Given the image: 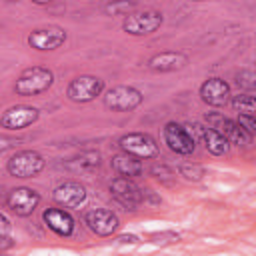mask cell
Returning <instances> with one entry per match:
<instances>
[{"instance_id": "6da1fadb", "label": "cell", "mask_w": 256, "mask_h": 256, "mask_svg": "<svg viewBox=\"0 0 256 256\" xmlns=\"http://www.w3.org/2000/svg\"><path fill=\"white\" fill-rule=\"evenodd\" d=\"M54 82V74L48 70V68H42V66H32V68H26L18 78H16V84H14V90L16 94L20 96H36L44 90H48Z\"/></svg>"}, {"instance_id": "7a4b0ae2", "label": "cell", "mask_w": 256, "mask_h": 256, "mask_svg": "<svg viewBox=\"0 0 256 256\" xmlns=\"http://www.w3.org/2000/svg\"><path fill=\"white\" fill-rule=\"evenodd\" d=\"M118 146L122 148V152L142 160V158H156L160 148L156 144V140L150 136V134H144V132H130V134H124L120 140H118Z\"/></svg>"}, {"instance_id": "3957f363", "label": "cell", "mask_w": 256, "mask_h": 256, "mask_svg": "<svg viewBox=\"0 0 256 256\" xmlns=\"http://www.w3.org/2000/svg\"><path fill=\"white\" fill-rule=\"evenodd\" d=\"M42 168H44V158L34 150L16 152L6 162V170L14 178H32L38 172H42Z\"/></svg>"}, {"instance_id": "277c9868", "label": "cell", "mask_w": 256, "mask_h": 256, "mask_svg": "<svg viewBox=\"0 0 256 256\" xmlns=\"http://www.w3.org/2000/svg\"><path fill=\"white\" fill-rule=\"evenodd\" d=\"M162 24V14L156 12V10H144V12H132V14H126L124 22H122V28L124 32L132 34V36H146V34H152L160 28Z\"/></svg>"}, {"instance_id": "5b68a950", "label": "cell", "mask_w": 256, "mask_h": 256, "mask_svg": "<svg viewBox=\"0 0 256 256\" xmlns=\"http://www.w3.org/2000/svg\"><path fill=\"white\" fill-rule=\"evenodd\" d=\"M140 102H142V92L134 86H114L104 96L106 108H110L114 112L134 110L136 106H140Z\"/></svg>"}, {"instance_id": "8992f818", "label": "cell", "mask_w": 256, "mask_h": 256, "mask_svg": "<svg viewBox=\"0 0 256 256\" xmlns=\"http://www.w3.org/2000/svg\"><path fill=\"white\" fill-rule=\"evenodd\" d=\"M162 136H164L166 146H168L172 152L180 154V156H190V154L194 152V148H196L192 134H190L184 126H180V124H176V122H168V124L164 126V130H162Z\"/></svg>"}, {"instance_id": "52a82bcc", "label": "cell", "mask_w": 256, "mask_h": 256, "mask_svg": "<svg viewBox=\"0 0 256 256\" xmlns=\"http://www.w3.org/2000/svg\"><path fill=\"white\" fill-rule=\"evenodd\" d=\"M104 90V82L98 76H78L68 84V98L72 102H90Z\"/></svg>"}, {"instance_id": "ba28073f", "label": "cell", "mask_w": 256, "mask_h": 256, "mask_svg": "<svg viewBox=\"0 0 256 256\" xmlns=\"http://www.w3.org/2000/svg\"><path fill=\"white\" fill-rule=\"evenodd\" d=\"M206 120L212 124L214 130H218L230 144H236V146H246L250 144V134L238 124V120H230V118H224V116H216V114H210L206 116Z\"/></svg>"}, {"instance_id": "9c48e42d", "label": "cell", "mask_w": 256, "mask_h": 256, "mask_svg": "<svg viewBox=\"0 0 256 256\" xmlns=\"http://www.w3.org/2000/svg\"><path fill=\"white\" fill-rule=\"evenodd\" d=\"M110 192L116 198V202H120L126 210H136L138 204L144 200L142 190L130 178H122V176H118L110 182Z\"/></svg>"}, {"instance_id": "30bf717a", "label": "cell", "mask_w": 256, "mask_h": 256, "mask_svg": "<svg viewBox=\"0 0 256 256\" xmlns=\"http://www.w3.org/2000/svg\"><path fill=\"white\" fill-rule=\"evenodd\" d=\"M38 202H40V194L32 188H26V186L14 188L6 196V206L18 216H30L36 210Z\"/></svg>"}, {"instance_id": "8fae6325", "label": "cell", "mask_w": 256, "mask_h": 256, "mask_svg": "<svg viewBox=\"0 0 256 256\" xmlns=\"http://www.w3.org/2000/svg\"><path fill=\"white\" fill-rule=\"evenodd\" d=\"M36 120H38V108L20 104V106L8 108V110L2 114L0 124H2V128H6V130H22V128L34 124Z\"/></svg>"}, {"instance_id": "7c38bea8", "label": "cell", "mask_w": 256, "mask_h": 256, "mask_svg": "<svg viewBox=\"0 0 256 256\" xmlns=\"http://www.w3.org/2000/svg\"><path fill=\"white\" fill-rule=\"evenodd\" d=\"M88 228L98 234V236H110L118 230V216L112 212V210H106V208H94L90 212H86L84 216Z\"/></svg>"}, {"instance_id": "4fadbf2b", "label": "cell", "mask_w": 256, "mask_h": 256, "mask_svg": "<svg viewBox=\"0 0 256 256\" xmlns=\"http://www.w3.org/2000/svg\"><path fill=\"white\" fill-rule=\"evenodd\" d=\"M66 40V32L60 26H46V28H36L28 36V44L36 50H54L62 46Z\"/></svg>"}, {"instance_id": "5bb4252c", "label": "cell", "mask_w": 256, "mask_h": 256, "mask_svg": "<svg viewBox=\"0 0 256 256\" xmlns=\"http://www.w3.org/2000/svg\"><path fill=\"white\" fill-rule=\"evenodd\" d=\"M52 198L56 204L64 208H78L86 202V188L78 182H64L54 188Z\"/></svg>"}, {"instance_id": "9a60e30c", "label": "cell", "mask_w": 256, "mask_h": 256, "mask_svg": "<svg viewBox=\"0 0 256 256\" xmlns=\"http://www.w3.org/2000/svg\"><path fill=\"white\" fill-rule=\"evenodd\" d=\"M200 98L214 108H220L228 102L230 98V86L226 80L222 78H208L202 86H200Z\"/></svg>"}, {"instance_id": "2e32d148", "label": "cell", "mask_w": 256, "mask_h": 256, "mask_svg": "<svg viewBox=\"0 0 256 256\" xmlns=\"http://www.w3.org/2000/svg\"><path fill=\"white\" fill-rule=\"evenodd\" d=\"M42 220L44 224L58 236H70L74 232V218L66 212V210H60V208H48L44 210L42 214Z\"/></svg>"}, {"instance_id": "e0dca14e", "label": "cell", "mask_w": 256, "mask_h": 256, "mask_svg": "<svg viewBox=\"0 0 256 256\" xmlns=\"http://www.w3.org/2000/svg\"><path fill=\"white\" fill-rule=\"evenodd\" d=\"M186 64H188V58L182 52H160L148 60V68L154 72H174L184 68Z\"/></svg>"}, {"instance_id": "ac0fdd59", "label": "cell", "mask_w": 256, "mask_h": 256, "mask_svg": "<svg viewBox=\"0 0 256 256\" xmlns=\"http://www.w3.org/2000/svg\"><path fill=\"white\" fill-rule=\"evenodd\" d=\"M112 168L122 176V178H134V176H140L142 174V162L126 152H120V154H114L112 160H110Z\"/></svg>"}, {"instance_id": "d6986e66", "label": "cell", "mask_w": 256, "mask_h": 256, "mask_svg": "<svg viewBox=\"0 0 256 256\" xmlns=\"http://www.w3.org/2000/svg\"><path fill=\"white\" fill-rule=\"evenodd\" d=\"M202 138H204V144H206V150L214 156H222L230 150V142L214 128H204L202 130Z\"/></svg>"}, {"instance_id": "ffe728a7", "label": "cell", "mask_w": 256, "mask_h": 256, "mask_svg": "<svg viewBox=\"0 0 256 256\" xmlns=\"http://www.w3.org/2000/svg\"><path fill=\"white\" fill-rule=\"evenodd\" d=\"M232 108L240 114L256 116V96L252 94H238L232 98Z\"/></svg>"}, {"instance_id": "44dd1931", "label": "cell", "mask_w": 256, "mask_h": 256, "mask_svg": "<svg viewBox=\"0 0 256 256\" xmlns=\"http://www.w3.org/2000/svg\"><path fill=\"white\" fill-rule=\"evenodd\" d=\"M72 166L76 170H94L100 166V154L94 152V150H88V152H82L78 158L72 160Z\"/></svg>"}, {"instance_id": "7402d4cb", "label": "cell", "mask_w": 256, "mask_h": 256, "mask_svg": "<svg viewBox=\"0 0 256 256\" xmlns=\"http://www.w3.org/2000/svg\"><path fill=\"white\" fill-rule=\"evenodd\" d=\"M178 172H180V176H184L186 180H194V182L204 176V168L198 166V164H180V166H178Z\"/></svg>"}, {"instance_id": "603a6c76", "label": "cell", "mask_w": 256, "mask_h": 256, "mask_svg": "<svg viewBox=\"0 0 256 256\" xmlns=\"http://www.w3.org/2000/svg\"><path fill=\"white\" fill-rule=\"evenodd\" d=\"M236 84H238L240 88H244V90H256V74L244 70V72H240V74L236 76Z\"/></svg>"}, {"instance_id": "cb8c5ba5", "label": "cell", "mask_w": 256, "mask_h": 256, "mask_svg": "<svg viewBox=\"0 0 256 256\" xmlns=\"http://www.w3.org/2000/svg\"><path fill=\"white\" fill-rule=\"evenodd\" d=\"M178 234L176 232H162V234H150V242L154 244H174L178 242Z\"/></svg>"}, {"instance_id": "d4e9b609", "label": "cell", "mask_w": 256, "mask_h": 256, "mask_svg": "<svg viewBox=\"0 0 256 256\" xmlns=\"http://www.w3.org/2000/svg\"><path fill=\"white\" fill-rule=\"evenodd\" d=\"M238 124L250 134V136H256V116H248V114H240L238 118Z\"/></svg>"}, {"instance_id": "484cf974", "label": "cell", "mask_w": 256, "mask_h": 256, "mask_svg": "<svg viewBox=\"0 0 256 256\" xmlns=\"http://www.w3.org/2000/svg\"><path fill=\"white\" fill-rule=\"evenodd\" d=\"M150 172H152V176H156L158 180H164V182H170V176H174V172L164 164H154Z\"/></svg>"}, {"instance_id": "4316f807", "label": "cell", "mask_w": 256, "mask_h": 256, "mask_svg": "<svg viewBox=\"0 0 256 256\" xmlns=\"http://www.w3.org/2000/svg\"><path fill=\"white\" fill-rule=\"evenodd\" d=\"M136 4L134 2H124V4H108L104 10L106 12H110V14H116V12H128V10H132Z\"/></svg>"}, {"instance_id": "83f0119b", "label": "cell", "mask_w": 256, "mask_h": 256, "mask_svg": "<svg viewBox=\"0 0 256 256\" xmlns=\"http://www.w3.org/2000/svg\"><path fill=\"white\" fill-rule=\"evenodd\" d=\"M0 220H2V236H8V228H10V222H8L6 214H2V216H0Z\"/></svg>"}, {"instance_id": "f1b7e54d", "label": "cell", "mask_w": 256, "mask_h": 256, "mask_svg": "<svg viewBox=\"0 0 256 256\" xmlns=\"http://www.w3.org/2000/svg\"><path fill=\"white\" fill-rule=\"evenodd\" d=\"M118 242H130V244H136V242H138V238H136L134 234H124V236H120V238H118Z\"/></svg>"}]
</instances>
